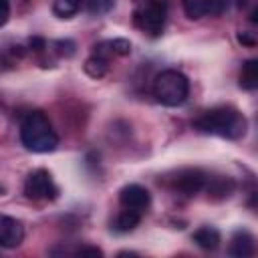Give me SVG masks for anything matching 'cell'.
<instances>
[{"instance_id":"d6986e66","label":"cell","mask_w":258,"mask_h":258,"mask_svg":"<svg viewBox=\"0 0 258 258\" xmlns=\"http://www.w3.org/2000/svg\"><path fill=\"white\" fill-rule=\"evenodd\" d=\"M10 18V2L8 0H0V26H4Z\"/></svg>"},{"instance_id":"7c38bea8","label":"cell","mask_w":258,"mask_h":258,"mask_svg":"<svg viewBox=\"0 0 258 258\" xmlns=\"http://www.w3.org/2000/svg\"><path fill=\"white\" fill-rule=\"evenodd\" d=\"M191 240L204 250H216L220 246V232L212 226H202L194 232Z\"/></svg>"},{"instance_id":"7a4b0ae2","label":"cell","mask_w":258,"mask_h":258,"mask_svg":"<svg viewBox=\"0 0 258 258\" xmlns=\"http://www.w3.org/2000/svg\"><path fill=\"white\" fill-rule=\"evenodd\" d=\"M20 141L28 151L48 153L58 145V135L42 111H30L20 123Z\"/></svg>"},{"instance_id":"4fadbf2b","label":"cell","mask_w":258,"mask_h":258,"mask_svg":"<svg viewBox=\"0 0 258 258\" xmlns=\"http://www.w3.org/2000/svg\"><path fill=\"white\" fill-rule=\"evenodd\" d=\"M204 189L208 191V196L220 200V198H228L232 191H234V181L228 179V177H216V179H210L206 181Z\"/></svg>"},{"instance_id":"ac0fdd59","label":"cell","mask_w":258,"mask_h":258,"mask_svg":"<svg viewBox=\"0 0 258 258\" xmlns=\"http://www.w3.org/2000/svg\"><path fill=\"white\" fill-rule=\"evenodd\" d=\"M113 0H89V10L91 12H105L109 10Z\"/></svg>"},{"instance_id":"8992f818","label":"cell","mask_w":258,"mask_h":258,"mask_svg":"<svg viewBox=\"0 0 258 258\" xmlns=\"http://www.w3.org/2000/svg\"><path fill=\"white\" fill-rule=\"evenodd\" d=\"M208 181V175L202 169H179L175 177H171V187L185 194V196H196L198 191L204 189Z\"/></svg>"},{"instance_id":"277c9868","label":"cell","mask_w":258,"mask_h":258,"mask_svg":"<svg viewBox=\"0 0 258 258\" xmlns=\"http://www.w3.org/2000/svg\"><path fill=\"white\" fill-rule=\"evenodd\" d=\"M167 18V0H135L133 24L147 36H159Z\"/></svg>"},{"instance_id":"3957f363","label":"cell","mask_w":258,"mask_h":258,"mask_svg":"<svg viewBox=\"0 0 258 258\" xmlns=\"http://www.w3.org/2000/svg\"><path fill=\"white\" fill-rule=\"evenodd\" d=\"M189 95V81L183 73L175 69L161 71L153 79V97L157 103L165 107H177L181 105Z\"/></svg>"},{"instance_id":"7402d4cb","label":"cell","mask_w":258,"mask_h":258,"mask_svg":"<svg viewBox=\"0 0 258 258\" xmlns=\"http://www.w3.org/2000/svg\"><path fill=\"white\" fill-rule=\"evenodd\" d=\"M30 46H34V50H42L44 48V40L42 38H32L30 40Z\"/></svg>"},{"instance_id":"ba28073f","label":"cell","mask_w":258,"mask_h":258,"mask_svg":"<svg viewBox=\"0 0 258 258\" xmlns=\"http://www.w3.org/2000/svg\"><path fill=\"white\" fill-rule=\"evenodd\" d=\"M228 8V0H183V12L191 20L204 16H220Z\"/></svg>"},{"instance_id":"30bf717a","label":"cell","mask_w":258,"mask_h":258,"mask_svg":"<svg viewBox=\"0 0 258 258\" xmlns=\"http://www.w3.org/2000/svg\"><path fill=\"white\" fill-rule=\"evenodd\" d=\"M93 52L97 54H103L107 58L111 56H127L131 52V42L127 38H113V40H103V42H97L93 46Z\"/></svg>"},{"instance_id":"6da1fadb","label":"cell","mask_w":258,"mask_h":258,"mask_svg":"<svg viewBox=\"0 0 258 258\" xmlns=\"http://www.w3.org/2000/svg\"><path fill=\"white\" fill-rule=\"evenodd\" d=\"M194 127L202 133H210L226 139H240L246 135L248 121L236 107L222 105L204 111L198 119H194Z\"/></svg>"},{"instance_id":"5b68a950","label":"cell","mask_w":258,"mask_h":258,"mask_svg":"<svg viewBox=\"0 0 258 258\" xmlns=\"http://www.w3.org/2000/svg\"><path fill=\"white\" fill-rule=\"evenodd\" d=\"M24 194L30 200L44 202V200H54L58 196V187L46 169H34L24 179Z\"/></svg>"},{"instance_id":"8fae6325","label":"cell","mask_w":258,"mask_h":258,"mask_svg":"<svg viewBox=\"0 0 258 258\" xmlns=\"http://www.w3.org/2000/svg\"><path fill=\"white\" fill-rule=\"evenodd\" d=\"M230 256H236V258H246V256H252L254 254V236L246 230H238L234 236H232V242H230Z\"/></svg>"},{"instance_id":"9a60e30c","label":"cell","mask_w":258,"mask_h":258,"mask_svg":"<svg viewBox=\"0 0 258 258\" xmlns=\"http://www.w3.org/2000/svg\"><path fill=\"white\" fill-rule=\"evenodd\" d=\"M240 87L246 91H252L258 87V60L256 58H248L242 64L240 71Z\"/></svg>"},{"instance_id":"44dd1931","label":"cell","mask_w":258,"mask_h":258,"mask_svg":"<svg viewBox=\"0 0 258 258\" xmlns=\"http://www.w3.org/2000/svg\"><path fill=\"white\" fill-rule=\"evenodd\" d=\"M238 40H240L242 44H248V46H254V44H256V40H254V38H250L246 32H238Z\"/></svg>"},{"instance_id":"5bb4252c","label":"cell","mask_w":258,"mask_h":258,"mask_svg":"<svg viewBox=\"0 0 258 258\" xmlns=\"http://www.w3.org/2000/svg\"><path fill=\"white\" fill-rule=\"evenodd\" d=\"M83 69H85V73H87L89 77H93V79H101V77H105L107 71H109V58L103 56V54L93 52V54L85 60Z\"/></svg>"},{"instance_id":"ffe728a7","label":"cell","mask_w":258,"mask_h":258,"mask_svg":"<svg viewBox=\"0 0 258 258\" xmlns=\"http://www.w3.org/2000/svg\"><path fill=\"white\" fill-rule=\"evenodd\" d=\"M77 254L79 256H103V250H99L95 246H83L77 250Z\"/></svg>"},{"instance_id":"52a82bcc","label":"cell","mask_w":258,"mask_h":258,"mask_svg":"<svg viewBox=\"0 0 258 258\" xmlns=\"http://www.w3.org/2000/svg\"><path fill=\"white\" fill-rule=\"evenodd\" d=\"M119 204L125 210H133V212L143 214L149 208V204H151V196H149V191L143 185L129 183V185L121 187V191H119Z\"/></svg>"},{"instance_id":"2e32d148","label":"cell","mask_w":258,"mask_h":258,"mask_svg":"<svg viewBox=\"0 0 258 258\" xmlns=\"http://www.w3.org/2000/svg\"><path fill=\"white\" fill-rule=\"evenodd\" d=\"M141 222V214L139 212H133V210H125L115 218V230L117 232H131L139 226Z\"/></svg>"},{"instance_id":"e0dca14e","label":"cell","mask_w":258,"mask_h":258,"mask_svg":"<svg viewBox=\"0 0 258 258\" xmlns=\"http://www.w3.org/2000/svg\"><path fill=\"white\" fill-rule=\"evenodd\" d=\"M81 4H83V0H54L52 12L58 18H71V16H75L79 12Z\"/></svg>"},{"instance_id":"9c48e42d","label":"cell","mask_w":258,"mask_h":258,"mask_svg":"<svg viewBox=\"0 0 258 258\" xmlns=\"http://www.w3.org/2000/svg\"><path fill=\"white\" fill-rule=\"evenodd\" d=\"M24 240V226L10 216L0 214V246L2 248H16Z\"/></svg>"},{"instance_id":"603a6c76","label":"cell","mask_w":258,"mask_h":258,"mask_svg":"<svg viewBox=\"0 0 258 258\" xmlns=\"http://www.w3.org/2000/svg\"><path fill=\"white\" fill-rule=\"evenodd\" d=\"M2 194H4V187H2V185H0V196H2Z\"/></svg>"}]
</instances>
